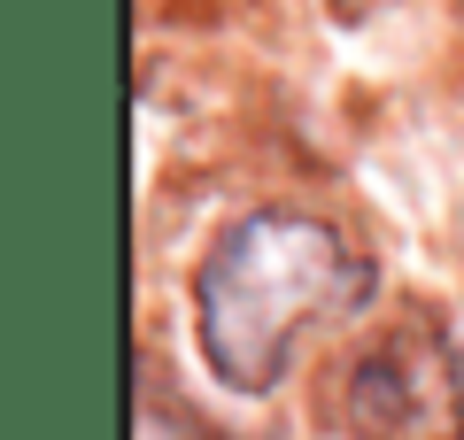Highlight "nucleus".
<instances>
[{
    "instance_id": "7ed1b4c3",
    "label": "nucleus",
    "mask_w": 464,
    "mask_h": 440,
    "mask_svg": "<svg viewBox=\"0 0 464 440\" xmlns=\"http://www.w3.org/2000/svg\"><path fill=\"white\" fill-rule=\"evenodd\" d=\"M341 8H348V0H341Z\"/></svg>"
},
{
    "instance_id": "20e7f679",
    "label": "nucleus",
    "mask_w": 464,
    "mask_h": 440,
    "mask_svg": "<svg viewBox=\"0 0 464 440\" xmlns=\"http://www.w3.org/2000/svg\"><path fill=\"white\" fill-rule=\"evenodd\" d=\"M457 8H464V0H457Z\"/></svg>"
},
{
    "instance_id": "f257e3e1",
    "label": "nucleus",
    "mask_w": 464,
    "mask_h": 440,
    "mask_svg": "<svg viewBox=\"0 0 464 440\" xmlns=\"http://www.w3.org/2000/svg\"><path fill=\"white\" fill-rule=\"evenodd\" d=\"M372 293L364 255L310 209H248L194 263V348L217 387L271 394L302 332Z\"/></svg>"
},
{
    "instance_id": "f03ea898",
    "label": "nucleus",
    "mask_w": 464,
    "mask_h": 440,
    "mask_svg": "<svg viewBox=\"0 0 464 440\" xmlns=\"http://www.w3.org/2000/svg\"><path fill=\"white\" fill-rule=\"evenodd\" d=\"M348 440H464V348L433 310H402L341 378Z\"/></svg>"
}]
</instances>
